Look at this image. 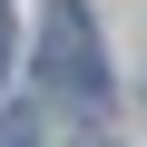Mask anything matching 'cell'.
<instances>
[{
	"label": "cell",
	"instance_id": "7a4b0ae2",
	"mask_svg": "<svg viewBox=\"0 0 147 147\" xmlns=\"http://www.w3.org/2000/svg\"><path fill=\"white\" fill-rule=\"evenodd\" d=\"M0 147H39V108H10L0 118Z\"/></svg>",
	"mask_w": 147,
	"mask_h": 147
},
{
	"label": "cell",
	"instance_id": "3957f363",
	"mask_svg": "<svg viewBox=\"0 0 147 147\" xmlns=\"http://www.w3.org/2000/svg\"><path fill=\"white\" fill-rule=\"evenodd\" d=\"M0 69H10V0H0Z\"/></svg>",
	"mask_w": 147,
	"mask_h": 147
},
{
	"label": "cell",
	"instance_id": "6da1fadb",
	"mask_svg": "<svg viewBox=\"0 0 147 147\" xmlns=\"http://www.w3.org/2000/svg\"><path fill=\"white\" fill-rule=\"evenodd\" d=\"M39 79L59 98H108V59H98V30H88V0H49L39 10Z\"/></svg>",
	"mask_w": 147,
	"mask_h": 147
}]
</instances>
